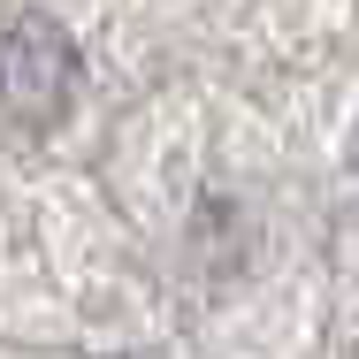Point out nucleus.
Here are the masks:
<instances>
[{
    "label": "nucleus",
    "instance_id": "nucleus-1",
    "mask_svg": "<svg viewBox=\"0 0 359 359\" xmlns=\"http://www.w3.org/2000/svg\"><path fill=\"white\" fill-rule=\"evenodd\" d=\"M76 100V46L54 15H15L0 39V115L15 130H54Z\"/></svg>",
    "mask_w": 359,
    "mask_h": 359
}]
</instances>
